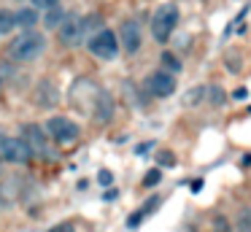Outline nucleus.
I'll return each mask as SVG.
<instances>
[{"instance_id": "13", "label": "nucleus", "mask_w": 251, "mask_h": 232, "mask_svg": "<svg viewBox=\"0 0 251 232\" xmlns=\"http://www.w3.org/2000/svg\"><path fill=\"white\" fill-rule=\"evenodd\" d=\"M65 16H68V14H65V8H62V5L57 3V5H51V8H46V11H44L41 22H44L46 30H57V27H60L62 22H65Z\"/></svg>"}, {"instance_id": "29", "label": "nucleus", "mask_w": 251, "mask_h": 232, "mask_svg": "<svg viewBox=\"0 0 251 232\" xmlns=\"http://www.w3.org/2000/svg\"><path fill=\"white\" fill-rule=\"evenodd\" d=\"M189 189H192V192L197 194V192H200V189H202V178H197V181H192V186H189Z\"/></svg>"}, {"instance_id": "31", "label": "nucleus", "mask_w": 251, "mask_h": 232, "mask_svg": "<svg viewBox=\"0 0 251 232\" xmlns=\"http://www.w3.org/2000/svg\"><path fill=\"white\" fill-rule=\"evenodd\" d=\"M0 208H6V186H0Z\"/></svg>"}, {"instance_id": "25", "label": "nucleus", "mask_w": 251, "mask_h": 232, "mask_svg": "<svg viewBox=\"0 0 251 232\" xmlns=\"http://www.w3.org/2000/svg\"><path fill=\"white\" fill-rule=\"evenodd\" d=\"M98 181H100V186H111V183H114V173H111V170H100L98 173Z\"/></svg>"}, {"instance_id": "4", "label": "nucleus", "mask_w": 251, "mask_h": 232, "mask_svg": "<svg viewBox=\"0 0 251 232\" xmlns=\"http://www.w3.org/2000/svg\"><path fill=\"white\" fill-rule=\"evenodd\" d=\"M33 151L22 138H11V135H0V162H11V165H27L33 159Z\"/></svg>"}, {"instance_id": "1", "label": "nucleus", "mask_w": 251, "mask_h": 232, "mask_svg": "<svg viewBox=\"0 0 251 232\" xmlns=\"http://www.w3.org/2000/svg\"><path fill=\"white\" fill-rule=\"evenodd\" d=\"M46 52V35L38 30H22L8 43V59L11 62H35Z\"/></svg>"}, {"instance_id": "30", "label": "nucleus", "mask_w": 251, "mask_h": 232, "mask_svg": "<svg viewBox=\"0 0 251 232\" xmlns=\"http://www.w3.org/2000/svg\"><path fill=\"white\" fill-rule=\"evenodd\" d=\"M149 149H151V140H146V143H143V146H138V154H146Z\"/></svg>"}, {"instance_id": "10", "label": "nucleus", "mask_w": 251, "mask_h": 232, "mask_svg": "<svg viewBox=\"0 0 251 232\" xmlns=\"http://www.w3.org/2000/svg\"><path fill=\"white\" fill-rule=\"evenodd\" d=\"M57 38H60L62 46H78L84 41V32H81V16H65L60 27H57Z\"/></svg>"}, {"instance_id": "28", "label": "nucleus", "mask_w": 251, "mask_h": 232, "mask_svg": "<svg viewBox=\"0 0 251 232\" xmlns=\"http://www.w3.org/2000/svg\"><path fill=\"white\" fill-rule=\"evenodd\" d=\"M235 100H246V97H249V89H246V86H243V89H235Z\"/></svg>"}, {"instance_id": "19", "label": "nucleus", "mask_w": 251, "mask_h": 232, "mask_svg": "<svg viewBox=\"0 0 251 232\" xmlns=\"http://www.w3.org/2000/svg\"><path fill=\"white\" fill-rule=\"evenodd\" d=\"M235 232H251V208H240L238 210V224Z\"/></svg>"}, {"instance_id": "26", "label": "nucleus", "mask_w": 251, "mask_h": 232, "mask_svg": "<svg viewBox=\"0 0 251 232\" xmlns=\"http://www.w3.org/2000/svg\"><path fill=\"white\" fill-rule=\"evenodd\" d=\"M49 232H76V227H73L71 221H60V224H54Z\"/></svg>"}, {"instance_id": "17", "label": "nucleus", "mask_w": 251, "mask_h": 232, "mask_svg": "<svg viewBox=\"0 0 251 232\" xmlns=\"http://www.w3.org/2000/svg\"><path fill=\"white\" fill-rule=\"evenodd\" d=\"M17 30V22H14V11L0 8V35H11Z\"/></svg>"}, {"instance_id": "5", "label": "nucleus", "mask_w": 251, "mask_h": 232, "mask_svg": "<svg viewBox=\"0 0 251 232\" xmlns=\"http://www.w3.org/2000/svg\"><path fill=\"white\" fill-rule=\"evenodd\" d=\"M87 49H89V54H95L98 59H116V54H119V38L114 35V30L103 27V30L95 32L87 41Z\"/></svg>"}, {"instance_id": "24", "label": "nucleus", "mask_w": 251, "mask_h": 232, "mask_svg": "<svg viewBox=\"0 0 251 232\" xmlns=\"http://www.w3.org/2000/svg\"><path fill=\"white\" fill-rule=\"evenodd\" d=\"M30 3H33L35 11H46V8H51V5H57L60 0H30Z\"/></svg>"}, {"instance_id": "23", "label": "nucleus", "mask_w": 251, "mask_h": 232, "mask_svg": "<svg viewBox=\"0 0 251 232\" xmlns=\"http://www.w3.org/2000/svg\"><path fill=\"white\" fill-rule=\"evenodd\" d=\"M213 232H232L227 216H213Z\"/></svg>"}, {"instance_id": "20", "label": "nucleus", "mask_w": 251, "mask_h": 232, "mask_svg": "<svg viewBox=\"0 0 251 232\" xmlns=\"http://www.w3.org/2000/svg\"><path fill=\"white\" fill-rule=\"evenodd\" d=\"M11 78H14V62L11 59H3V62H0V89H3Z\"/></svg>"}, {"instance_id": "16", "label": "nucleus", "mask_w": 251, "mask_h": 232, "mask_svg": "<svg viewBox=\"0 0 251 232\" xmlns=\"http://www.w3.org/2000/svg\"><path fill=\"white\" fill-rule=\"evenodd\" d=\"M205 97H208V103H211L213 108H222L224 103H227V92H224L219 84H211V86H208Z\"/></svg>"}, {"instance_id": "9", "label": "nucleus", "mask_w": 251, "mask_h": 232, "mask_svg": "<svg viewBox=\"0 0 251 232\" xmlns=\"http://www.w3.org/2000/svg\"><path fill=\"white\" fill-rule=\"evenodd\" d=\"M114 111H116V103L111 97V92L105 89H95V97H92V116L98 119L100 124H108L114 119Z\"/></svg>"}, {"instance_id": "18", "label": "nucleus", "mask_w": 251, "mask_h": 232, "mask_svg": "<svg viewBox=\"0 0 251 232\" xmlns=\"http://www.w3.org/2000/svg\"><path fill=\"white\" fill-rule=\"evenodd\" d=\"M159 62L165 65L162 70H168V73H173V76H176V73H181V68H184V65H181V59L176 57L173 52H162V57H159Z\"/></svg>"}, {"instance_id": "6", "label": "nucleus", "mask_w": 251, "mask_h": 232, "mask_svg": "<svg viewBox=\"0 0 251 232\" xmlns=\"http://www.w3.org/2000/svg\"><path fill=\"white\" fill-rule=\"evenodd\" d=\"M176 86H178V81H176L173 73H168V70H151V73L146 76V92L151 97H170L176 92Z\"/></svg>"}, {"instance_id": "3", "label": "nucleus", "mask_w": 251, "mask_h": 232, "mask_svg": "<svg viewBox=\"0 0 251 232\" xmlns=\"http://www.w3.org/2000/svg\"><path fill=\"white\" fill-rule=\"evenodd\" d=\"M44 132L49 135V138H54L60 146H71L78 140L81 127H78L76 122H71L68 116H51L49 122L44 124Z\"/></svg>"}, {"instance_id": "22", "label": "nucleus", "mask_w": 251, "mask_h": 232, "mask_svg": "<svg viewBox=\"0 0 251 232\" xmlns=\"http://www.w3.org/2000/svg\"><path fill=\"white\" fill-rule=\"evenodd\" d=\"M159 181H162V170H159V167H151V170L143 176V186H146V189H154Z\"/></svg>"}, {"instance_id": "7", "label": "nucleus", "mask_w": 251, "mask_h": 232, "mask_svg": "<svg viewBox=\"0 0 251 232\" xmlns=\"http://www.w3.org/2000/svg\"><path fill=\"white\" fill-rule=\"evenodd\" d=\"M119 46L125 49L127 54H135L138 49L143 46V32H141V25L135 19H125L119 27Z\"/></svg>"}, {"instance_id": "32", "label": "nucleus", "mask_w": 251, "mask_h": 232, "mask_svg": "<svg viewBox=\"0 0 251 232\" xmlns=\"http://www.w3.org/2000/svg\"><path fill=\"white\" fill-rule=\"evenodd\" d=\"M243 165H246V167H251V156H246V159H243Z\"/></svg>"}, {"instance_id": "2", "label": "nucleus", "mask_w": 251, "mask_h": 232, "mask_svg": "<svg viewBox=\"0 0 251 232\" xmlns=\"http://www.w3.org/2000/svg\"><path fill=\"white\" fill-rule=\"evenodd\" d=\"M178 19H181V14H178V5L176 3L157 5V11H154V16H151V35H154V41L168 43L170 35H173V30L178 27Z\"/></svg>"}, {"instance_id": "8", "label": "nucleus", "mask_w": 251, "mask_h": 232, "mask_svg": "<svg viewBox=\"0 0 251 232\" xmlns=\"http://www.w3.org/2000/svg\"><path fill=\"white\" fill-rule=\"evenodd\" d=\"M22 140L30 146L35 156H46L49 154V135L44 132L41 124H25L22 127Z\"/></svg>"}, {"instance_id": "12", "label": "nucleus", "mask_w": 251, "mask_h": 232, "mask_svg": "<svg viewBox=\"0 0 251 232\" xmlns=\"http://www.w3.org/2000/svg\"><path fill=\"white\" fill-rule=\"evenodd\" d=\"M14 22H17V27H22V30H35V25L41 22L38 11L33 8V5H25V8L14 11Z\"/></svg>"}, {"instance_id": "11", "label": "nucleus", "mask_w": 251, "mask_h": 232, "mask_svg": "<svg viewBox=\"0 0 251 232\" xmlns=\"http://www.w3.org/2000/svg\"><path fill=\"white\" fill-rule=\"evenodd\" d=\"M33 100L38 108H54L57 103H60V92H57V84L49 78H44L38 86H35L33 92Z\"/></svg>"}, {"instance_id": "15", "label": "nucleus", "mask_w": 251, "mask_h": 232, "mask_svg": "<svg viewBox=\"0 0 251 232\" xmlns=\"http://www.w3.org/2000/svg\"><path fill=\"white\" fill-rule=\"evenodd\" d=\"M205 92H208V86H202V84L192 86V89L184 95V105H186V108H195V105H200V103L205 100Z\"/></svg>"}, {"instance_id": "14", "label": "nucleus", "mask_w": 251, "mask_h": 232, "mask_svg": "<svg viewBox=\"0 0 251 232\" xmlns=\"http://www.w3.org/2000/svg\"><path fill=\"white\" fill-rule=\"evenodd\" d=\"M103 30V16L100 14H87V16H81V32H84V38H92L95 32H100Z\"/></svg>"}, {"instance_id": "33", "label": "nucleus", "mask_w": 251, "mask_h": 232, "mask_svg": "<svg viewBox=\"0 0 251 232\" xmlns=\"http://www.w3.org/2000/svg\"><path fill=\"white\" fill-rule=\"evenodd\" d=\"M0 176H3V165H0Z\"/></svg>"}, {"instance_id": "27", "label": "nucleus", "mask_w": 251, "mask_h": 232, "mask_svg": "<svg viewBox=\"0 0 251 232\" xmlns=\"http://www.w3.org/2000/svg\"><path fill=\"white\" fill-rule=\"evenodd\" d=\"M143 216H146V213H143V210H138V213H132L130 219H127V227H130V230H135V227H138V224H141V221H143Z\"/></svg>"}, {"instance_id": "21", "label": "nucleus", "mask_w": 251, "mask_h": 232, "mask_svg": "<svg viewBox=\"0 0 251 232\" xmlns=\"http://www.w3.org/2000/svg\"><path fill=\"white\" fill-rule=\"evenodd\" d=\"M157 165L159 167H176V154L170 149H159L157 151Z\"/></svg>"}]
</instances>
